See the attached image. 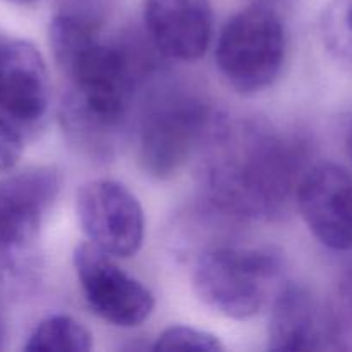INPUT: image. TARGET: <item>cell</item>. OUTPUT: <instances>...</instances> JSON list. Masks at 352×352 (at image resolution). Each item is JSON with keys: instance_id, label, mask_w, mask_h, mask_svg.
I'll use <instances>...</instances> for the list:
<instances>
[{"instance_id": "obj_11", "label": "cell", "mask_w": 352, "mask_h": 352, "mask_svg": "<svg viewBox=\"0 0 352 352\" xmlns=\"http://www.w3.org/2000/svg\"><path fill=\"white\" fill-rule=\"evenodd\" d=\"M50 86L43 57L30 41H0V110L17 122L45 117Z\"/></svg>"}, {"instance_id": "obj_18", "label": "cell", "mask_w": 352, "mask_h": 352, "mask_svg": "<svg viewBox=\"0 0 352 352\" xmlns=\"http://www.w3.org/2000/svg\"><path fill=\"white\" fill-rule=\"evenodd\" d=\"M3 339V330H2V325H0V342H2Z\"/></svg>"}, {"instance_id": "obj_1", "label": "cell", "mask_w": 352, "mask_h": 352, "mask_svg": "<svg viewBox=\"0 0 352 352\" xmlns=\"http://www.w3.org/2000/svg\"><path fill=\"white\" fill-rule=\"evenodd\" d=\"M54 58L71 89L62 103L67 133L93 153L107 151L126 119L148 62L127 40H105L93 17L60 12L48 30Z\"/></svg>"}, {"instance_id": "obj_4", "label": "cell", "mask_w": 352, "mask_h": 352, "mask_svg": "<svg viewBox=\"0 0 352 352\" xmlns=\"http://www.w3.org/2000/svg\"><path fill=\"white\" fill-rule=\"evenodd\" d=\"M285 58L280 16L265 3L241 9L219 34L215 60L229 86L244 95L267 89L278 78Z\"/></svg>"}, {"instance_id": "obj_13", "label": "cell", "mask_w": 352, "mask_h": 352, "mask_svg": "<svg viewBox=\"0 0 352 352\" xmlns=\"http://www.w3.org/2000/svg\"><path fill=\"white\" fill-rule=\"evenodd\" d=\"M93 337L81 322L67 315L45 318L28 337L24 349L30 352H88Z\"/></svg>"}, {"instance_id": "obj_12", "label": "cell", "mask_w": 352, "mask_h": 352, "mask_svg": "<svg viewBox=\"0 0 352 352\" xmlns=\"http://www.w3.org/2000/svg\"><path fill=\"white\" fill-rule=\"evenodd\" d=\"M325 323L315 299L298 285L277 294L268 322V349L313 351L323 347Z\"/></svg>"}, {"instance_id": "obj_2", "label": "cell", "mask_w": 352, "mask_h": 352, "mask_svg": "<svg viewBox=\"0 0 352 352\" xmlns=\"http://www.w3.org/2000/svg\"><path fill=\"white\" fill-rule=\"evenodd\" d=\"M212 133L205 184L213 205L248 219L278 215L305 172L301 141L256 122Z\"/></svg>"}, {"instance_id": "obj_9", "label": "cell", "mask_w": 352, "mask_h": 352, "mask_svg": "<svg viewBox=\"0 0 352 352\" xmlns=\"http://www.w3.org/2000/svg\"><path fill=\"white\" fill-rule=\"evenodd\" d=\"M60 189L54 167H31L0 179V254L30 250Z\"/></svg>"}, {"instance_id": "obj_5", "label": "cell", "mask_w": 352, "mask_h": 352, "mask_svg": "<svg viewBox=\"0 0 352 352\" xmlns=\"http://www.w3.org/2000/svg\"><path fill=\"white\" fill-rule=\"evenodd\" d=\"M210 131L212 110L201 96L182 88L157 93L141 119V167L151 177H172Z\"/></svg>"}, {"instance_id": "obj_6", "label": "cell", "mask_w": 352, "mask_h": 352, "mask_svg": "<svg viewBox=\"0 0 352 352\" xmlns=\"http://www.w3.org/2000/svg\"><path fill=\"white\" fill-rule=\"evenodd\" d=\"M112 258L91 243L78 244L72 263L79 287L95 315L120 329H134L150 318L155 298Z\"/></svg>"}, {"instance_id": "obj_10", "label": "cell", "mask_w": 352, "mask_h": 352, "mask_svg": "<svg viewBox=\"0 0 352 352\" xmlns=\"http://www.w3.org/2000/svg\"><path fill=\"white\" fill-rule=\"evenodd\" d=\"M143 21L153 47L172 60H198L212 41V0H144Z\"/></svg>"}, {"instance_id": "obj_19", "label": "cell", "mask_w": 352, "mask_h": 352, "mask_svg": "<svg viewBox=\"0 0 352 352\" xmlns=\"http://www.w3.org/2000/svg\"><path fill=\"white\" fill-rule=\"evenodd\" d=\"M351 155H352V129H351Z\"/></svg>"}, {"instance_id": "obj_8", "label": "cell", "mask_w": 352, "mask_h": 352, "mask_svg": "<svg viewBox=\"0 0 352 352\" xmlns=\"http://www.w3.org/2000/svg\"><path fill=\"white\" fill-rule=\"evenodd\" d=\"M296 201L313 236L333 251L352 250V175L322 162L302 172Z\"/></svg>"}, {"instance_id": "obj_3", "label": "cell", "mask_w": 352, "mask_h": 352, "mask_svg": "<svg viewBox=\"0 0 352 352\" xmlns=\"http://www.w3.org/2000/svg\"><path fill=\"white\" fill-rule=\"evenodd\" d=\"M282 274L272 248L220 246L196 261L192 287L208 308L232 320H248L265 308Z\"/></svg>"}, {"instance_id": "obj_17", "label": "cell", "mask_w": 352, "mask_h": 352, "mask_svg": "<svg viewBox=\"0 0 352 352\" xmlns=\"http://www.w3.org/2000/svg\"><path fill=\"white\" fill-rule=\"evenodd\" d=\"M10 2H16V3H33L36 0H10Z\"/></svg>"}, {"instance_id": "obj_16", "label": "cell", "mask_w": 352, "mask_h": 352, "mask_svg": "<svg viewBox=\"0 0 352 352\" xmlns=\"http://www.w3.org/2000/svg\"><path fill=\"white\" fill-rule=\"evenodd\" d=\"M23 153V140L12 124L0 119V172L9 170L19 162Z\"/></svg>"}, {"instance_id": "obj_15", "label": "cell", "mask_w": 352, "mask_h": 352, "mask_svg": "<svg viewBox=\"0 0 352 352\" xmlns=\"http://www.w3.org/2000/svg\"><path fill=\"white\" fill-rule=\"evenodd\" d=\"M155 351H205V352H220L223 351L222 342L219 337L205 330L192 329L186 325H174L165 329L158 336Z\"/></svg>"}, {"instance_id": "obj_7", "label": "cell", "mask_w": 352, "mask_h": 352, "mask_svg": "<svg viewBox=\"0 0 352 352\" xmlns=\"http://www.w3.org/2000/svg\"><path fill=\"white\" fill-rule=\"evenodd\" d=\"M76 215L89 243L113 258H129L144 239V212L120 182L96 179L81 186Z\"/></svg>"}, {"instance_id": "obj_14", "label": "cell", "mask_w": 352, "mask_h": 352, "mask_svg": "<svg viewBox=\"0 0 352 352\" xmlns=\"http://www.w3.org/2000/svg\"><path fill=\"white\" fill-rule=\"evenodd\" d=\"M320 33L332 60L352 74V0H330L323 10Z\"/></svg>"}]
</instances>
